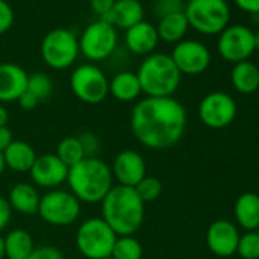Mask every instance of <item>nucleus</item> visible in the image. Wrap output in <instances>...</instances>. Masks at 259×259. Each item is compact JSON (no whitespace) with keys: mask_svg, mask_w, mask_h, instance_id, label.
Masks as SVG:
<instances>
[{"mask_svg":"<svg viewBox=\"0 0 259 259\" xmlns=\"http://www.w3.org/2000/svg\"><path fill=\"white\" fill-rule=\"evenodd\" d=\"M72 93L84 104H101L108 95V78L95 64H81L73 69L70 79Z\"/></svg>","mask_w":259,"mask_h":259,"instance_id":"1a4fd4ad","label":"nucleus"},{"mask_svg":"<svg viewBox=\"0 0 259 259\" xmlns=\"http://www.w3.org/2000/svg\"><path fill=\"white\" fill-rule=\"evenodd\" d=\"M11 217H13V209H11L8 200L0 195V232L8 227Z\"/></svg>","mask_w":259,"mask_h":259,"instance_id":"e433bc0d","label":"nucleus"},{"mask_svg":"<svg viewBox=\"0 0 259 259\" xmlns=\"http://www.w3.org/2000/svg\"><path fill=\"white\" fill-rule=\"evenodd\" d=\"M188 23L204 35L221 34L230 22V8L226 0H189L185 5Z\"/></svg>","mask_w":259,"mask_h":259,"instance_id":"423d86ee","label":"nucleus"},{"mask_svg":"<svg viewBox=\"0 0 259 259\" xmlns=\"http://www.w3.org/2000/svg\"><path fill=\"white\" fill-rule=\"evenodd\" d=\"M236 253L242 259H259V233L253 230L241 235L238 241Z\"/></svg>","mask_w":259,"mask_h":259,"instance_id":"7c9ffc66","label":"nucleus"},{"mask_svg":"<svg viewBox=\"0 0 259 259\" xmlns=\"http://www.w3.org/2000/svg\"><path fill=\"white\" fill-rule=\"evenodd\" d=\"M114 2L116 0H90V7L93 13L99 17V20H104L114 7Z\"/></svg>","mask_w":259,"mask_h":259,"instance_id":"c9c22d12","label":"nucleus"},{"mask_svg":"<svg viewBox=\"0 0 259 259\" xmlns=\"http://www.w3.org/2000/svg\"><path fill=\"white\" fill-rule=\"evenodd\" d=\"M69 191L87 204H98L104 200L113 185L111 168L99 157H85L69 168Z\"/></svg>","mask_w":259,"mask_h":259,"instance_id":"7ed1b4c3","label":"nucleus"},{"mask_svg":"<svg viewBox=\"0 0 259 259\" xmlns=\"http://www.w3.org/2000/svg\"><path fill=\"white\" fill-rule=\"evenodd\" d=\"M5 169H7V166H5V160H4V154L0 153V176H2L4 172H5Z\"/></svg>","mask_w":259,"mask_h":259,"instance_id":"37998d69","label":"nucleus"},{"mask_svg":"<svg viewBox=\"0 0 259 259\" xmlns=\"http://www.w3.org/2000/svg\"><path fill=\"white\" fill-rule=\"evenodd\" d=\"M40 198L41 195L38 194L37 186H34L32 183L20 182L10 189L7 200L13 210L23 215H34L38 212Z\"/></svg>","mask_w":259,"mask_h":259,"instance_id":"aec40b11","label":"nucleus"},{"mask_svg":"<svg viewBox=\"0 0 259 259\" xmlns=\"http://www.w3.org/2000/svg\"><path fill=\"white\" fill-rule=\"evenodd\" d=\"M37 213L51 226H72L81 215V201L70 191L51 189L41 195Z\"/></svg>","mask_w":259,"mask_h":259,"instance_id":"6e6552de","label":"nucleus"},{"mask_svg":"<svg viewBox=\"0 0 259 259\" xmlns=\"http://www.w3.org/2000/svg\"><path fill=\"white\" fill-rule=\"evenodd\" d=\"M17 102H19V105H20V108L22 110H25V111H31V110H34L40 102H38V99L34 96V95H31L28 90L17 99Z\"/></svg>","mask_w":259,"mask_h":259,"instance_id":"4c0bfd02","label":"nucleus"},{"mask_svg":"<svg viewBox=\"0 0 259 259\" xmlns=\"http://www.w3.org/2000/svg\"><path fill=\"white\" fill-rule=\"evenodd\" d=\"M55 154L67 168H72L73 165H76L82 159H85V153L82 150V145H81L78 136H67L64 139H61L57 145Z\"/></svg>","mask_w":259,"mask_h":259,"instance_id":"bb28decb","label":"nucleus"},{"mask_svg":"<svg viewBox=\"0 0 259 259\" xmlns=\"http://www.w3.org/2000/svg\"><path fill=\"white\" fill-rule=\"evenodd\" d=\"M230 79L236 92L242 95L254 93L259 89V67L248 60L236 63L232 69Z\"/></svg>","mask_w":259,"mask_h":259,"instance_id":"393cba45","label":"nucleus"},{"mask_svg":"<svg viewBox=\"0 0 259 259\" xmlns=\"http://www.w3.org/2000/svg\"><path fill=\"white\" fill-rule=\"evenodd\" d=\"M256 232H257V233H259V227H257V230H256Z\"/></svg>","mask_w":259,"mask_h":259,"instance_id":"49530a36","label":"nucleus"},{"mask_svg":"<svg viewBox=\"0 0 259 259\" xmlns=\"http://www.w3.org/2000/svg\"><path fill=\"white\" fill-rule=\"evenodd\" d=\"M254 51H259V31L254 32Z\"/></svg>","mask_w":259,"mask_h":259,"instance_id":"c03bdc74","label":"nucleus"},{"mask_svg":"<svg viewBox=\"0 0 259 259\" xmlns=\"http://www.w3.org/2000/svg\"><path fill=\"white\" fill-rule=\"evenodd\" d=\"M254 52V32L242 25L227 26L218 38V54L229 63L247 61Z\"/></svg>","mask_w":259,"mask_h":259,"instance_id":"9b49d317","label":"nucleus"},{"mask_svg":"<svg viewBox=\"0 0 259 259\" xmlns=\"http://www.w3.org/2000/svg\"><path fill=\"white\" fill-rule=\"evenodd\" d=\"M14 20H16V14L11 5L7 0H0V35L7 34L13 28Z\"/></svg>","mask_w":259,"mask_h":259,"instance_id":"473e14b6","label":"nucleus"},{"mask_svg":"<svg viewBox=\"0 0 259 259\" xmlns=\"http://www.w3.org/2000/svg\"><path fill=\"white\" fill-rule=\"evenodd\" d=\"M108 93L119 102H133L142 95L136 72L122 70L108 79Z\"/></svg>","mask_w":259,"mask_h":259,"instance_id":"412c9836","label":"nucleus"},{"mask_svg":"<svg viewBox=\"0 0 259 259\" xmlns=\"http://www.w3.org/2000/svg\"><path fill=\"white\" fill-rule=\"evenodd\" d=\"M26 70L14 63H0V104L17 101L28 87Z\"/></svg>","mask_w":259,"mask_h":259,"instance_id":"f3484780","label":"nucleus"},{"mask_svg":"<svg viewBox=\"0 0 259 259\" xmlns=\"http://www.w3.org/2000/svg\"><path fill=\"white\" fill-rule=\"evenodd\" d=\"M101 218L117 236L135 235L145 220V203L135 188L114 185L101 201Z\"/></svg>","mask_w":259,"mask_h":259,"instance_id":"f03ea898","label":"nucleus"},{"mask_svg":"<svg viewBox=\"0 0 259 259\" xmlns=\"http://www.w3.org/2000/svg\"><path fill=\"white\" fill-rule=\"evenodd\" d=\"M111 174L117 185L136 188V185L147 176V163L141 153L135 150H123L113 159Z\"/></svg>","mask_w":259,"mask_h":259,"instance_id":"4468645a","label":"nucleus"},{"mask_svg":"<svg viewBox=\"0 0 259 259\" xmlns=\"http://www.w3.org/2000/svg\"><path fill=\"white\" fill-rule=\"evenodd\" d=\"M5 166L13 169L14 172H29L35 159L37 153L32 145L25 141H16L2 153Z\"/></svg>","mask_w":259,"mask_h":259,"instance_id":"4be33fe9","label":"nucleus"},{"mask_svg":"<svg viewBox=\"0 0 259 259\" xmlns=\"http://www.w3.org/2000/svg\"><path fill=\"white\" fill-rule=\"evenodd\" d=\"M5 238V257L7 259H28L34 251L35 244L31 233L25 229H14Z\"/></svg>","mask_w":259,"mask_h":259,"instance_id":"a878e982","label":"nucleus"},{"mask_svg":"<svg viewBox=\"0 0 259 259\" xmlns=\"http://www.w3.org/2000/svg\"><path fill=\"white\" fill-rule=\"evenodd\" d=\"M239 236L238 227L232 221L217 220L206 232V244L215 256L229 257L236 253Z\"/></svg>","mask_w":259,"mask_h":259,"instance_id":"dca6fc26","label":"nucleus"},{"mask_svg":"<svg viewBox=\"0 0 259 259\" xmlns=\"http://www.w3.org/2000/svg\"><path fill=\"white\" fill-rule=\"evenodd\" d=\"M171 58L182 75H200L210 64L209 49L197 40H182L177 43Z\"/></svg>","mask_w":259,"mask_h":259,"instance_id":"ddd939ff","label":"nucleus"},{"mask_svg":"<svg viewBox=\"0 0 259 259\" xmlns=\"http://www.w3.org/2000/svg\"><path fill=\"white\" fill-rule=\"evenodd\" d=\"M107 259H113V257H107Z\"/></svg>","mask_w":259,"mask_h":259,"instance_id":"de8ad7c7","label":"nucleus"},{"mask_svg":"<svg viewBox=\"0 0 259 259\" xmlns=\"http://www.w3.org/2000/svg\"><path fill=\"white\" fill-rule=\"evenodd\" d=\"M235 218L238 224L247 232L257 230L259 227V195L254 192H244L238 197L235 207Z\"/></svg>","mask_w":259,"mask_h":259,"instance_id":"5701e85b","label":"nucleus"},{"mask_svg":"<svg viewBox=\"0 0 259 259\" xmlns=\"http://www.w3.org/2000/svg\"><path fill=\"white\" fill-rule=\"evenodd\" d=\"M183 0H156L154 2V14L157 19H162L169 14L183 13L185 11Z\"/></svg>","mask_w":259,"mask_h":259,"instance_id":"2f4dec72","label":"nucleus"},{"mask_svg":"<svg viewBox=\"0 0 259 259\" xmlns=\"http://www.w3.org/2000/svg\"><path fill=\"white\" fill-rule=\"evenodd\" d=\"M186 108L172 96H145L136 102L130 116V130L135 139L156 151L177 145L186 132Z\"/></svg>","mask_w":259,"mask_h":259,"instance_id":"f257e3e1","label":"nucleus"},{"mask_svg":"<svg viewBox=\"0 0 259 259\" xmlns=\"http://www.w3.org/2000/svg\"><path fill=\"white\" fill-rule=\"evenodd\" d=\"M78 139H79V142L82 145L85 157H96V153H98V148H99L98 136L95 133H92V132H85L81 136H78Z\"/></svg>","mask_w":259,"mask_h":259,"instance_id":"f704fd0d","label":"nucleus"},{"mask_svg":"<svg viewBox=\"0 0 259 259\" xmlns=\"http://www.w3.org/2000/svg\"><path fill=\"white\" fill-rule=\"evenodd\" d=\"M79 54L90 61H102L113 55L117 46V32L110 23L96 20L90 23L78 38Z\"/></svg>","mask_w":259,"mask_h":259,"instance_id":"9d476101","label":"nucleus"},{"mask_svg":"<svg viewBox=\"0 0 259 259\" xmlns=\"http://www.w3.org/2000/svg\"><path fill=\"white\" fill-rule=\"evenodd\" d=\"M136 75L142 93L150 98L172 96L182 81V73L168 54H151L145 57Z\"/></svg>","mask_w":259,"mask_h":259,"instance_id":"20e7f679","label":"nucleus"},{"mask_svg":"<svg viewBox=\"0 0 259 259\" xmlns=\"http://www.w3.org/2000/svg\"><path fill=\"white\" fill-rule=\"evenodd\" d=\"M236 102L224 92H212L206 95L198 105V116L201 122L212 130H223L229 126L236 117Z\"/></svg>","mask_w":259,"mask_h":259,"instance_id":"f8f14e48","label":"nucleus"},{"mask_svg":"<svg viewBox=\"0 0 259 259\" xmlns=\"http://www.w3.org/2000/svg\"><path fill=\"white\" fill-rule=\"evenodd\" d=\"M136 192L141 197V200L147 204L151 201H156L160 194H162V182L157 177H151V176H145L138 185H136Z\"/></svg>","mask_w":259,"mask_h":259,"instance_id":"c756f323","label":"nucleus"},{"mask_svg":"<svg viewBox=\"0 0 259 259\" xmlns=\"http://www.w3.org/2000/svg\"><path fill=\"white\" fill-rule=\"evenodd\" d=\"M235 4L248 14H259V0H235Z\"/></svg>","mask_w":259,"mask_h":259,"instance_id":"58836bf2","label":"nucleus"},{"mask_svg":"<svg viewBox=\"0 0 259 259\" xmlns=\"http://www.w3.org/2000/svg\"><path fill=\"white\" fill-rule=\"evenodd\" d=\"M69 168L57 157V154H41L37 156L29 176L34 186L45 189H58L64 182H67Z\"/></svg>","mask_w":259,"mask_h":259,"instance_id":"2eb2a0df","label":"nucleus"},{"mask_svg":"<svg viewBox=\"0 0 259 259\" xmlns=\"http://www.w3.org/2000/svg\"><path fill=\"white\" fill-rule=\"evenodd\" d=\"M183 2H189V0H183Z\"/></svg>","mask_w":259,"mask_h":259,"instance_id":"a18cd8bd","label":"nucleus"},{"mask_svg":"<svg viewBox=\"0 0 259 259\" xmlns=\"http://www.w3.org/2000/svg\"><path fill=\"white\" fill-rule=\"evenodd\" d=\"M5 257V238L0 233V259Z\"/></svg>","mask_w":259,"mask_h":259,"instance_id":"79ce46f5","label":"nucleus"},{"mask_svg":"<svg viewBox=\"0 0 259 259\" xmlns=\"http://www.w3.org/2000/svg\"><path fill=\"white\" fill-rule=\"evenodd\" d=\"M10 120V113L4 104H0V126H7Z\"/></svg>","mask_w":259,"mask_h":259,"instance_id":"a19ab883","label":"nucleus"},{"mask_svg":"<svg viewBox=\"0 0 259 259\" xmlns=\"http://www.w3.org/2000/svg\"><path fill=\"white\" fill-rule=\"evenodd\" d=\"M14 142L13 132L8 126H0V153H4Z\"/></svg>","mask_w":259,"mask_h":259,"instance_id":"ea45409f","label":"nucleus"},{"mask_svg":"<svg viewBox=\"0 0 259 259\" xmlns=\"http://www.w3.org/2000/svg\"><path fill=\"white\" fill-rule=\"evenodd\" d=\"M26 90L34 95L38 102H43L46 101L51 95H52V90H54V84H52V79L48 73L45 72H35L32 75L28 76V87Z\"/></svg>","mask_w":259,"mask_h":259,"instance_id":"c85d7f7f","label":"nucleus"},{"mask_svg":"<svg viewBox=\"0 0 259 259\" xmlns=\"http://www.w3.org/2000/svg\"><path fill=\"white\" fill-rule=\"evenodd\" d=\"M117 235L101 218L93 217L84 220L75 233L78 251L87 259H107L111 256Z\"/></svg>","mask_w":259,"mask_h":259,"instance_id":"39448f33","label":"nucleus"},{"mask_svg":"<svg viewBox=\"0 0 259 259\" xmlns=\"http://www.w3.org/2000/svg\"><path fill=\"white\" fill-rule=\"evenodd\" d=\"M41 58L54 70H64L73 66L79 55L76 35L66 28L51 29L41 41Z\"/></svg>","mask_w":259,"mask_h":259,"instance_id":"0eeeda50","label":"nucleus"},{"mask_svg":"<svg viewBox=\"0 0 259 259\" xmlns=\"http://www.w3.org/2000/svg\"><path fill=\"white\" fill-rule=\"evenodd\" d=\"M157 29L153 23L142 20L141 23L125 31V45L130 52L136 55H151L159 45Z\"/></svg>","mask_w":259,"mask_h":259,"instance_id":"a211bd4d","label":"nucleus"},{"mask_svg":"<svg viewBox=\"0 0 259 259\" xmlns=\"http://www.w3.org/2000/svg\"><path fill=\"white\" fill-rule=\"evenodd\" d=\"M28 259H64V254L60 248L54 245H40L34 248Z\"/></svg>","mask_w":259,"mask_h":259,"instance_id":"72a5a7b5","label":"nucleus"},{"mask_svg":"<svg viewBox=\"0 0 259 259\" xmlns=\"http://www.w3.org/2000/svg\"><path fill=\"white\" fill-rule=\"evenodd\" d=\"M156 29H157L159 40H162L165 43H176V45L180 43L189 29V23L185 16V11L169 14V16L159 19Z\"/></svg>","mask_w":259,"mask_h":259,"instance_id":"b1692460","label":"nucleus"},{"mask_svg":"<svg viewBox=\"0 0 259 259\" xmlns=\"http://www.w3.org/2000/svg\"><path fill=\"white\" fill-rule=\"evenodd\" d=\"M144 16L145 10L139 0H116L114 7L104 19V22L110 23L113 28H120L126 31L141 23L144 20Z\"/></svg>","mask_w":259,"mask_h":259,"instance_id":"6ab92c4d","label":"nucleus"},{"mask_svg":"<svg viewBox=\"0 0 259 259\" xmlns=\"http://www.w3.org/2000/svg\"><path fill=\"white\" fill-rule=\"evenodd\" d=\"M144 248L141 241L135 235L117 236L113 245L111 256L113 259H142Z\"/></svg>","mask_w":259,"mask_h":259,"instance_id":"cd10ccee","label":"nucleus"}]
</instances>
